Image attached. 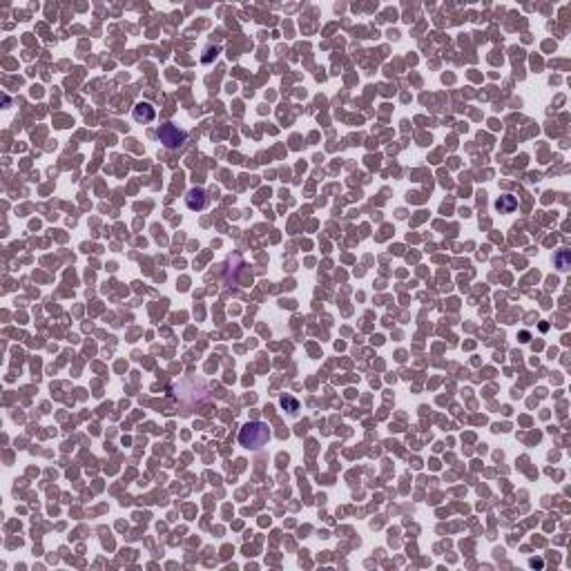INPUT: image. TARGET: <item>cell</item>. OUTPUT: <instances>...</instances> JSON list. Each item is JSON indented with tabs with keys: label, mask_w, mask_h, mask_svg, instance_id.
Returning a JSON list of instances; mask_svg holds the SVG:
<instances>
[{
	"label": "cell",
	"mask_w": 571,
	"mask_h": 571,
	"mask_svg": "<svg viewBox=\"0 0 571 571\" xmlns=\"http://www.w3.org/2000/svg\"><path fill=\"white\" fill-rule=\"evenodd\" d=\"M268 438H270V431L263 422H250L239 433V442H241V446H245V449H261L268 442Z\"/></svg>",
	"instance_id": "obj_1"
},
{
	"label": "cell",
	"mask_w": 571,
	"mask_h": 571,
	"mask_svg": "<svg viewBox=\"0 0 571 571\" xmlns=\"http://www.w3.org/2000/svg\"><path fill=\"white\" fill-rule=\"evenodd\" d=\"M158 139H161V143L168 147V150H176V147H181L183 143H186V134H183L176 125H172V123H165V125L158 127Z\"/></svg>",
	"instance_id": "obj_2"
},
{
	"label": "cell",
	"mask_w": 571,
	"mask_h": 571,
	"mask_svg": "<svg viewBox=\"0 0 571 571\" xmlns=\"http://www.w3.org/2000/svg\"><path fill=\"white\" fill-rule=\"evenodd\" d=\"M188 208H190V210H203V208H205V192H203V190H190Z\"/></svg>",
	"instance_id": "obj_3"
},
{
	"label": "cell",
	"mask_w": 571,
	"mask_h": 571,
	"mask_svg": "<svg viewBox=\"0 0 571 571\" xmlns=\"http://www.w3.org/2000/svg\"><path fill=\"white\" fill-rule=\"evenodd\" d=\"M134 119H136V121H145V123L154 121V107L147 105V103H139V105L134 107Z\"/></svg>",
	"instance_id": "obj_4"
},
{
	"label": "cell",
	"mask_w": 571,
	"mask_h": 571,
	"mask_svg": "<svg viewBox=\"0 0 571 571\" xmlns=\"http://www.w3.org/2000/svg\"><path fill=\"white\" fill-rule=\"evenodd\" d=\"M495 205H498V210H513V208H515V199H513V196H500V201Z\"/></svg>",
	"instance_id": "obj_5"
},
{
	"label": "cell",
	"mask_w": 571,
	"mask_h": 571,
	"mask_svg": "<svg viewBox=\"0 0 571 571\" xmlns=\"http://www.w3.org/2000/svg\"><path fill=\"white\" fill-rule=\"evenodd\" d=\"M281 404H284V406H290L292 410H297L299 408V404L292 400V397H281Z\"/></svg>",
	"instance_id": "obj_6"
},
{
	"label": "cell",
	"mask_w": 571,
	"mask_h": 571,
	"mask_svg": "<svg viewBox=\"0 0 571 571\" xmlns=\"http://www.w3.org/2000/svg\"><path fill=\"white\" fill-rule=\"evenodd\" d=\"M567 259H569V253H560V257H558V266H560V270H567Z\"/></svg>",
	"instance_id": "obj_7"
}]
</instances>
